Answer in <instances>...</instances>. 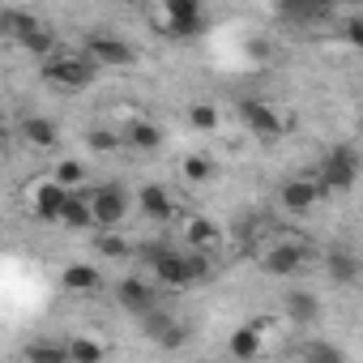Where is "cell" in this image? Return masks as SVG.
<instances>
[{
    "label": "cell",
    "instance_id": "cell-1",
    "mask_svg": "<svg viewBox=\"0 0 363 363\" xmlns=\"http://www.w3.org/2000/svg\"><path fill=\"white\" fill-rule=\"evenodd\" d=\"M99 69H103V65H99L94 56H86V52H56V56L39 60L43 82H48L52 90H65V94H82L86 86H94Z\"/></svg>",
    "mask_w": 363,
    "mask_h": 363
},
{
    "label": "cell",
    "instance_id": "cell-2",
    "mask_svg": "<svg viewBox=\"0 0 363 363\" xmlns=\"http://www.w3.org/2000/svg\"><path fill=\"white\" fill-rule=\"evenodd\" d=\"M137 257L150 265V274H154L158 286L179 291V286L197 282V269H193V257H189V252H175V248H167V244H145V248H137Z\"/></svg>",
    "mask_w": 363,
    "mask_h": 363
},
{
    "label": "cell",
    "instance_id": "cell-3",
    "mask_svg": "<svg viewBox=\"0 0 363 363\" xmlns=\"http://www.w3.org/2000/svg\"><path fill=\"white\" fill-rule=\"evenodd\" d=\"M69 193H73V189H65L56 175H39V179H30V184L22 189L26 210H30L39 223H60V210H65Z\"/></svg>",
    "mask_w": 363,
    "mask_h": 363
},
{
    "label": "cell",
    "instance_id": "cell-4",
    "mask_svg": "<svg viewBox=\"0 0 363 363\" xmlns=\"http://www.w3.org/2000/svg\"><path fill=\"white\" fill-rule=\"evenodd\" d=\"M316 179H320L325 193H350V189L359 184V158H354V150H346V145L329 150V154L320 158Z\"/></svg>",
    "mask_w": 363,
    "mask_h": 363
},
{
    "label": "cell",
    "instance_id": "cell-5",
    "mask_svg": "<svg viewBox=\"0 0 363 363\" xmlns=\"http://www.w3.org/2000/svg\"><path fill=\"white\" fill-rule=\"evenodd\" d=\"M73 193H86L90 197L99 227H120L128 218V210H133V201H128V193L120 184H86V189H73Z\"/></svg>",
    "mask_w": 363,
    "mask_h": 363
},
{
    "label": "cell",
    "instance_id": "cell-6",
    "mask_svg": "<svg viewBox=\"0 0 363 363\" xmlns=\"http://www.w3.org/2000/svg\"><path fill=\"white\" fill-rule=\"evenodd\" d=\"M162 30L175 39H197L206 35V0H162Z\"/></svg>",
    "mask_w": 363,
    "mask_h": 363
},
{
    "label": "cell",
    "instance_id": "cell-7",
    "mask_svg": "<svg viewBox=\"0 0 363 363\" xmlns=\"http://www.w3.org/2000/svg\"><path fill=\"white\" fill-rule=\"evenodd\" d=\"M240 124L252 133V137H261V141H278L291 124H286V116L274 107V103H265V99H244L240 103Z\"/></svg>",
    "mask_w": 363,
    "mask_h": 363
},
{
    "label": "cell",
    "instance_id": "cell-8",
    "mask_svg": "<svg viewBox=\"0 0 363 363\" xmlns=\"http://www.w3.org/2000/svg\"><path fill=\"white\" fill-rule=\"evenodd\" d=\"M82 52H86V56H94L103 69H128V65H137L133 43H128V39H120V35H111V30H94V35H86Z\"/></svg>",
    "mask_w": 363,
    "mask_h": 363
},
{
    "label": "cell",
    "instance_id": "cell-9",
    "mask_svg": "<svg viewBox=\"0 0 363 363\" xmlns=\"http://www.w3.org/2000/svg\"><path fill=\"white\" fill-rule=\"evenodd\" d=\"M303 265H308V248L295 244V240H274V244L261 252V269H265L269 278H295Z\"/></svg>",
    "mask_w": 363,
    "mask_h": 363
},
{
    "label": "cell",
    "instance_id": "cell-10",
    "mask_svg": "<svg viewBox=\"0 0 363 363\" xmlns=\"http://www.w3.org/2000/svg\"><path fill=\"white\" fill-rule=\"evenodd\" d=\"M320 197H329V193L320 189L316 175H295V179H286V184L278 189V201H282L286 214H312L320 206Z\"/></svg>",
    "mask_w": 363,
    "mask_h": 363
},
{
    "label": "cell",
    "instance_id": "cell-11",
    "mask_svg": "<svg viewBox=\"0 0 363 363\" xmlns=\"http://www.w3.org/2000/svg\"><path fill=\"white\" fill-rule=\"evenodd\" d=\"M116 303H120L128 316H150V312L158 308V286L145 282V278H137V274H128V278L116 286Z\"/></svg>",
    "mask_w": 363,
    "mask_h": 363
},
{
    "label": "cell",
    "instance_id": "cell-12",
    "mask_svg": "<svg viewBox=\"0 0 363 363\" xmlns=\"http://www.w3.org/2000/svg\"><path fill=\"white\" fill-rule=\"evenodd\" d=\"M137 210H141V218L145 223H171V218H179V206H175V197H171V189H162V184H141L137 189Z\"/></svg>",
    "mask_w": 363,
    "mask_h": 363
},
{
    "label": "cell",
    "instance_id": "cell-13",
    "mask_svg": "<svg viewBox=\"0 0 363 363\" xmlns=\"http://www.w3.org/2000/svg\"><path fill=\"white\" fill-rule=\"evenodd\" d=\"M337 9V0H278V13L295 26H316Z\"/></svg>",
    "mask_w": 363,
    "mask_h": 363
},
{
    "label": "cell",
    "instance_id": "cell-14",
    "mask_svg": "<svg viewBox=\"0 0 363 363\" xmlns=\"http://www.w3.org/2000/svg\"><path fill=\"white\" fill-rule=\"evenodd\" d=\"M120 133H124V150H137V154H154L162 145V128L145 116H133L128 124H120Z\"/></svg>",
    "mask_w": 363,
    "mask_h": 363
},
{
    "label": "cell",
    "instance_id": "cell-15",
    "mask_svg": "<svg viewBox=\"0 0 363 363\" xmlns=\"http://www.w3.org/2000/svg\"><path fill=\"white\" fill-rule=\"evenodd\" d=\"M56 227H65V231H90V227H99L94 223V206H90V197L86 193H69V201H65V210H60V223Z\"/></svg>",
    "mask_w": 363,
    "mask_h": 363
},
{
    "label": "cell",
    "instance_id": "cell-16",
    "mask_svg": "<svg viewBox=\"0 0 363 363\" xmlns=\"http://www.w3.org/2000/svg\"><path fill=\"white\" fill-rule=\"evenodd\" d=\"M184 240H189V248H197V252H218V244H223V227L214 223V218H189L184 223Z\"/></svg>",
    "mask_w": 363,
    "mask_h": 363
},
{
    "label": "cell",
    "instance_id": "cell-17",
    "mask_svg": "<svg viewBox=\"0 0 363 363\" xmlns=\"http://www.w3.org/2000/svg\"><path fill=\"white\" fill-rule=\"evenodd\" d=\"M60 282H65L69 295H94V291L103 286V269H94V265H86V261H73V265H65Z\"/></svg>",
    "mask_w": 363,
    "mask_h": 363
},
{
    "label": "cell",
    "instance_id": "cell-18",
    "mask_svg": "<svg viewBox=\"0 0 363 363\" xmlns=\"http://www.w3.org/2000/svg\"><path fill=\"white\" fill-rule=\"evenodd\" d=\"M22 141L30 150H56L60 145V128L48 120V116H26L22 120Z\"/></svg>",
    "mask_w": 363,
    "mask_h": 363
},
{
    "label": "cell",
    "instance_id": "cell-19",
    "mask_svg": "<svg viewBox=\"0 0 363 363\" xmlns=\"http://www.w3.org/2000/svg\"><path fill=\"white\" fill-rule=\"evenodd\" d=\"M286 316H291L295 325H316V320H320V299L308 295V291H291V295H286Z\"/></svg>",
    "mask_w": 363,
    "mask_h": 363
},
{
    "label": "cell",
    "instance_id": "cell-20",
    "mask_svg": "<svg viewBox=\"0 0 363 363\" xmlns=\"http://www.w3.org/2000/svg\"><path fill=\"white\" fill-rule=\"evenodd\" d=\"M179 175H184L189 184H210V179L218 175V162L210 154H184L179 158Z\"/></svg>",
    "mask_w": 363,
    "mask_h": 363
},
{
    "label": "cell",
    "instance_id": "cell-21",
    "mask_svg": "<svg viewBox=\"0 0 363 363\" xmlns=\"http://www.w3.org/2000/svg\"><path fill=\"white\" fill-rule=\"evenodd\" d=\"M227 350H231L235 359H252V354H261V329H257V325H240V329L227 337Z\"/></svg>",
    "mask_w": 363,
    "mask_h": 363
},
{
    "label": "cell",
    "instance_id": "cell-22",
    "mask_svg": "<svg viewBox=\"0 0 363 363\" xmlns=\"http://www.w3.org/2000/svg\"><path fill=\"white\" fill-rule=\"evenodd\" d=\"M325 269H329V278H333V282H354V278H359V257H354V252L333 248V252L325 257Z\"/></svg>",
    "mask_w": 363,
    "mask_h": 363
},
{
    "label": "cell",
    "instance_id": "cell-23",
    "mask_svg": "<svg viewBox=\"0 0 363 363\" xmlns=\"http://www.w3.org/2000/svg\"><path fill=\"white\" fill-rule=\"evenodd\" d=\"M52 175L60 179L65 189H86V184H90V175H86V162H82V158H56Z\"/></svg>",
    "mask_w": 363,
    "mask_h": 363
},
{
    "label": "cell",
    "instance_id": "cell-24",
    "mask_svg": "<svg viewBox=\"0 0 363 363\" xmlns=\"http://www.w3.org/2000/svg\"><path fill=\"white\" fill-rule=\"evenodd\" d=\"M99 257H107V261H128V257H137V248H133L124 235H116V227H103V235H99Z\"/></svg>",
    "mask_w": 363,
    "mask_h": 363
},
{
    "label": "cell",
    "instance_id": "cell-25",
    "mask_svg": "<svg viewBox=\"0 0 363 363\" xmlns=\"http://www.w3.org/2000/svg\"><path fill=\"white\" fill-rule=\"evenodd\" d=\"M22 48H26L30 56H39V60H48V56H56V52H60L56 35H52V30H48L43 22H39V26H35V30H30V35L22 39Z\"/></svg>",
    "mask_w": 363,
    "mask_h": 363
},
{
    "label": "cell",
    "instance_id": "cell-26",
    "mask_svg": "<svg viewBox=\"0 0 363 363\" xmlns=\"http://www.w3.org/2000/svg\"><path fill=\"white\" fill-rule=\"evenodd\" d=\"M86 150L90 154H116V150H124V133H116V128H90L86 133Z\"/></svg>",
    "mask_w": 363,
    "mask_h": 363
},
{
    "label": "cell",
    "instance_id": "cell-27",
    "mask_svg": "<svg viewBox=\"0 0 363 363\" xmlns=\"http://www.w3.org/2000/svg\"><path fill=\"white\" fill-rule=\"evenodd\" d=\"M65 346H69V363H94V359L107 354V346L103 342H90V337H69Z\"/></svg>",
    "mask_w": 363,
    "mask_h": 363
},
{
    "label": "cell",
    "instance_id": "cell-28",
    "mask_svg": "<svg viewBox=\"0 0 363 363\" xmlns=\"http://www.w3.org/2000/svg\"><path fill=\"white\" fill-rule=\"evenodd\" d=\"M189 124H193L197 133H214V128L223 124V116H218L214 103H193V107H189Z\"/></svg>",
    "mask_w": 363,
    "mask_h": 363
},
{
    "label": "cell",
    "instance_id": "cell-29",
    "mask_svg": "<svg viewBox=\"0 0 363 363\" xmlns=\"http://www.w3.org/2000/svg\"><path fill=\"white\" fill-rule=\"evenodd\" d=\"M30 363H69V346H52V342H35L26 350Z\"/></svg>",
    "mask_w": 363,
    "mask_h": 363
},
{
    "label": "cell",
    "instance_id": "cell-30",
    "mask_svg": "<svg viewBox=\"0 0 363 363\" xmlns=\"http://www.w3.org/2000/svg\"><path fill=\"white\" fill-rule=\"evenodd\" d=\"M346 43H350V48H359V52H363V9H359V13H350V18H346Z\"/></svg>",
    "mask_w": 363,
    "mask_h": 363
}]
</instances>
